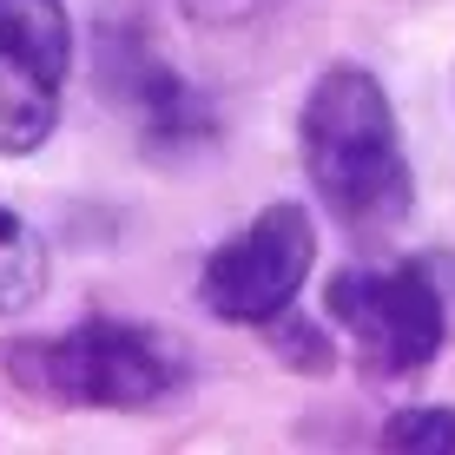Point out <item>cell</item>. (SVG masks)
Instances as JSON below:
<instances>
[{"instance_id":"cell-1","label":"cell","mask_w":455,"mask_h":455,"mask_svg":"<svg viewBox=\"0 0 455 455\" xmlns=\"http://www.w3.org/2000/svg\"><path fill=\"white\" fill-rule=\"evenodd\" d=\"M304 172L317 185L323 212L350 231H383L410 212V159L396 139L389 92L370 67H323L297 119Z\"/></svg>"},{"instance_id":"cell-2","label":"cell","mask_w":455,"mask_h":455,"mask_svg":"<svg viewBox=\"0 0 455 455\" xmlns=\"http://www.w3.org/2000/svg\"><path fill=\"white\" fill-rule=\"evenodd\" d=\"M7 370L27 396H46L60 410H165L192 383V356L159 323L92 317L60 337L13 343Z\"/></svg>"},{"instance_id":"cell-3","label":"cell","mask_w":455,"mask_h":455,"mask_svg":"<svg viewBox=\"0 0 455 455\" xmlns=\"http://www.w3.org/2000/svg\"><path fill=\"white\" fill-rule=\"evenodd\" d=\"M310 264H317V225L297 205H264L238 238H225L205 258L198 277V304L218 323H271L277 310L297 304Z\"/></svg>"},{"instance_id":"cell-4","label":"cell","mask_w":455,"mask_h":455,"mask_svg":"<svg viewBox=\"0 0 455 455\" xmlns=\"http://www.w3.org/2000/svg\"><path fill=\"white\" fill-rule=\"evenodd\" d=\"M331 317L337 331H350L363 370L376 376H410L422 363H435L449 331L443 291L422 264H403V271H343L331 277Z\"/></svg>"},{"instance_id":"cell-5","label":"cell","mask_w":455,"mask_h":455,"mask_svg":"<svg viewBox=\"0 0 455 455\" xmlns=\"http://www.w3.org/2000/svg\"><path fill=\"white\" fill-rule=\"evenodd\" d=\"M73 73V20L60 0H0V159L53 139Z\"/></svg>"},{"instance_id":"cell-6","label":"cell","mask_w":455,"mask_h":455,"mask_svg":"<svg viewBox=\"0 0 455 455\" xmlns=\"http://www.w3.org/2000/svg\"><path fill=\"white\" fill-rule=\"evenodd\" d=\"M119 86H125V106H132V119H139L152 152H185V146H205L212 139V106L159 53L139 46L132 60H119Z\"/></svg>"},{"instance_id":"cell-7","label":"cell","mask_w":455,"mask_h":455,"mask_svg":"<svg viewBox=\"0 0 455 455\" xmlns=\"http://www.w3.org/2000/svg\"><path fill=\"white\" fill-rule=\"evenodd\" d=\"M46 291V244L20 212L0 205V317L34 310Z\"/></svg>"},{"instance_id":"cell-8","label":"cell","mask_w":455,"mask_h":455,"mask_svg":"<svg viewBox=\"0 0 455 455\" xmlns=\"http://www.w3.org/2000/svg\"><path fill=\"white\" fill-rule=\"evenodd\" d=\"M383 449L403 455H455V410H403L383 422Z\"/></svg>"},{"instance_id":"cell-9","label":"cell","mask_w":455,"mask_h":455,"mask_svg":"<svg viewBox=\"0 0 455 455\" xmlns=\"http://www.w3.org/2000/svg\"><path fill=\"white\" fill-rule=\"evenodd\" d=\"M264 337H271V350L284 356V363H297V370H310V376L331 370V343H323V331H310V323L291 317V310H277V317L264 323Z\"/></svg>"},{"instance_id":"cell-10","label":"cell","mask_w":455,"mask_h":455,"mask_svg":"<svg viewBox=\"0 0 455 455\" xmlns=\"http://www.w3.org/2000/svg\"><path fill=\"white\" fill-rule=\"evenodd\" d=\"M284 0H179V13L185 20H198V27H244V20H258V13H277Z\"/></svg>"}]
</instances>
